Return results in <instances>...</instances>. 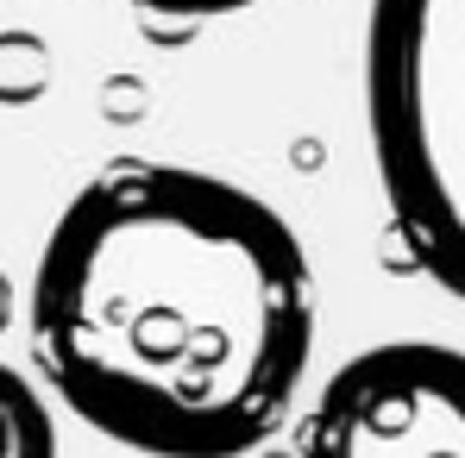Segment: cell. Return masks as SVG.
<instances>
[{
	"mask_svg": "<svg viewBox=\"0 0 465 458\" xmlns=\"http://www.w3.org/2000/svg\"><path fill=\"white\" fill-rule=\"evenodd\" d=\"M45 389L139 458H245L314 358V270L296 227L195 163L94 170L32 264Z\"/></svg>",
	"mask_w": 465,
	"mask_h": 458,
	"instance_id": "obj_1",
	"label": "cell"
},
{
	"mask_svg": "<svg viewBox=\"0 0 465 458\" xmlns=\"http://www.w3.org/2000/svg\"><path fill=\"white\" fill-rule=\"evenodd\" d=\"M365 126L409 264L465 302V0H371Z\"/></svg>",
	"mask_w": 465,
	"mask_h": 458,
	"instance_id": "obj_2",
	"label": "cell"
},
{
	"mask_svg": "<svg viewBox=\"0 0 465 458\" xmlns=\"http://www.w3.org/2000/svg\"><path fill=\"white\" fill-rule=\"evenodd\" d=\"M302 458H465V352L440 339L352 352L302 414Z\"/></svg>",
	"mask_w": 465,
	"mask_h": 458,
	"instance_id": "obj_3",
	"label": "cell"
},
{
	"mask_svg": "<svg viewBox=\"0 0 465 458\" xmlns=\"http://www.w3.org/2000/svg\"><path fill=\"white\" fill-rule=\"evenodd\" d=\"M0 458H57V421L13 365H0Z\"/></svg>",
	"mask_w": 465,
	"mask_h": 458,
	"instance_id": "obj_4",
	"label": "cell"
},
{
	"mask_svg": "<svg viewBox=\"0 0 465 458\" xmlns=\"http://www.w3.org/2000/svg\"><path fill=\"white\" fill-rule=\"evenodd\" d=\"M126 6H139L152 19H227V13L258 6V0H126Z\"/></svg>",
	"mask_w": 465,
	"mask_h": 458,
	"instance_id": "obj_5",
	"label": "cell"
}]
</instances>
